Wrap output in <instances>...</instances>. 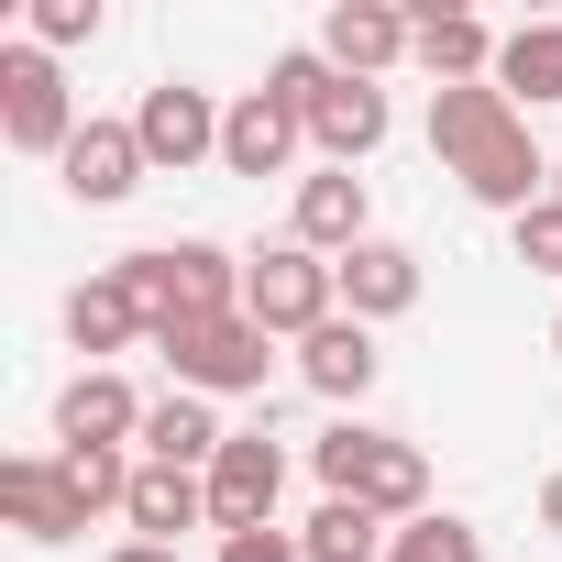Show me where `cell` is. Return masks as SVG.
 Wrapping results in <instances>:
<instances>
[{"instance_id":"1","label":"cell","mask_w":562,"mask_h":562,"mask_svg":"<svg viewBox=\"0 0 562 562\" xmlns=\"http://www.w3.org/2000/svg\"><path fill=\"white\" fill-rule=\"evenodd\" d=\"M430 155H441V177L463 188V199H485V210H540L551 199V155L529 144V111L485 78V89H430Z\"/></svg>"},{"instance_id":"2","label":"cell","mask_w":562,"mask_h":562,"mask_svg":"<svg viewBox=\"0 0 562 562\" xmlns=\"http://www.w3.org/2000/svg\"><path fill=\"white\" fill-rule=\"evenodd\" d=\"M78 133H89V122H78L67 67H56L34 34H12V45H0V144L34 155V166H67V144H78Z\"/></svg>"},{"instance_id":"3","label":"cell","mask_w":562,"mask_h":562,"mask_svg":"<svg viewBox=\"0 0 562 562\" xmlns=\"http://www.w3.org/2000/svg\"><path fill=\"white\" fill-rule=\"evenodd\" d=\"M243 321L276 331V342H310L321 321H342L331 254H310V243H254V254H243Z\"/></svg>"},{"instance_id":"4","label":"cell","mask_w":562,"mask_h":562,"mask_svg":"<svg viewBox=\"0 0 562 562\" xmlns=\"http://www.w3.org/2000/svg\"><path fill=\"white\" fill-rule=\"evenodd\" d=\"M155 353H166V375H177L188 397H254L265 364H276V331H254V321L232 310V321H177V331H155Z\"/></svg>"},{"instance_id":"5","label":"cell","mask_w":562,"mask_h":562,"mask_svg":"<svg viewBox=\"0 0 562 562\" xmlns=\"http://www.w3.org/2000/svg\"><path fill=\"white\" fill-rule=\"evenodd\" d=\"M221 122H232V100H210L199 78H155V89L133 100V133H144V166H155V177L221 166Z\"/></svg>"},{"instance_id":"6","label":"cell","mask_w":562,"mask_h":562,"mask_svg":"<svg viewBox=\"0 0 562 562\" xmlns=\"http://www.w3.org/2000/svg\"><path fill=\"white\" fill-rule=\"evenodd\" d=\"M276 496H288V441L276 430H232L210 463V529H276Z\"/></svg>"},{"instance_id":"7","label":"cell","mask_w":562,"mask_h":562,"mask_svg":"<svg viewBox=\"0 0 562 562\" xmlns=\"http://www.w3.org/2000/svg\"><path fill=\"white\" fill-rule=\"evenodd\" d=\"M288 243H310V254H353V243H375V199H364V177L353 166H310L299 177V199H288Z\"/></svg>"},{"instance_id":"8","label":"cell","mask_w":562,"mask_h":562,"mask_svg":"<svg viewBox=\"0 0 562 562\" xmlns=\"http://www.w3.org/2000/svg\"><path fill=\"white\" fill-rule=\"evenodd\" d=\"M408 45H419V23L397 12V0H331V12H321V56L342 78H375L386 89V67H408Z\"/></svg>"},{"instance_id":"9","label":"cell","mask_w":562,"mask_h":562,"mask_svg":"<svg viewBox=\"0 0 562 562\" xmlns=\"http://www.w3.org/2000/svg\"><path fill=\"white\" fill-rule=\"evenodd\" d=\"M0 518H12L34 551H56V540L89 529V507H78V485H67L56 452H12V463H0Z\"/></svg>"},{"instance_id":"10","label":"cell","mask_w":562,"mask_h":562,"mask_svg":"<svg viewBox=\"0 0 562 562\" xmlns=\"http://www.w3.org/2000/svg\"><path fill=\"white\" fill-rule=\"evenodd\" d=\"M122 441H144V397H133L111 364L67 375V397H56V452H122Z\"/></svg>"},{"instance_id":"11","label":"cell","mask_w":562,"mask_h":562,"mask_svg":"<svg viewBox=\"0 0 562 562\" xmlns=\"http://www.w3.org/2000/svg\"><path fill=\"white\" fill-rule=\"evenodd\" d=\"M56 177H67V199H78V210H122L155 166H144V133H133V122H89V133L67 144V166H56Z\"/></svg>"},{"instance_id":"12","label":"cell","mask_w":562,"mask_h":562,"mask_svg":"<svg viewBox=\"0 0 562 562\" xmlns=\"http://www.w3.org/2000/svg\"><path fill=\"white\" fill-rule=\"evenodd\" d=\"M331 276H342V321H364V331L419 310V254H408V243H386V232H375V243H353Z\"/></svg>"},{"instance_id":"13","label":"cell","mask_w":562,"mask_h":562,"mask_svg":"<svg viewBox=\"0 0 562 562\" xmlns=\"http://www.w3.org/2000/svg\"><path fill=\"white\" fill-rule=\"evenodd\" d=\"M299 144H310V122H299L288 100H265V89H243L232 122H221V166H232V177H288Z\"/></svg>"},{"instance_id":"14","label":"cell","mask_w":562,"mask_h":562,"mask_svg":"<svg viewBox=\"0 0 562 562\" xmlns=\"http://www.w3.org/2000/svg\"><path fill=\"white\" fill-rule=\"evenodd\" d=\"M67 342H78L89 364H111V353H133V342H155V321H144V299L122 288V265H100L89 288H67Z\"/></svg>"},{"instance_id":"15","label":"cell","mask_w":562,"mask_h":562,"mask_svg":"<svg viewBox=\"0 0 562 562\" xmlns=\"http://www.w3.org/2000/svg\"><path fill=\"white\" fill-rule=\"evenodd\" d=\"M408 23H419V45H408V56L430 67V89H485V78H496V45H507L496 23L441 12V0H430V12H408Z\"/></svg>"},{"instance_id":"16","label":"cell","mask_w":562,"mask_h":562,"mask_svg":"<svg viewBox=\"0 0 562 562\" xmlns=\"http://www.w3.org/2000/svg\"><path fill=\"white\" fill-rule=\"evenodd\" d=\"M386 133H397V111H386V89H375V78H331V89H321V111H310L321 166H364Z\"/></svg>"},{"instance_id":"17","label":"cell","mask_w":562,"mask_h":562,"mask_svg":"<svg viewBox=\"0 0 562 562\" xmlns=\"http://www.w3.org/2000/svg\"><path fill=\"white\" fill-rule=\"evenodd\" d=\"M299 375H310V397L364 408V397H375V375H386V353H375V331H364V321H321V331L299 342Z\"/></svg>"},{"instance_id":"18","label":"cell","mask_w":562,"mask_h":562,"mask_svg":"<svg viewBox=\"0 0 562 562\" xmlns=\"http://www.w3.org/2000/svg\"><path fill=\"white\" fill-rule=\"evenodd\" d=\"M221 397H188V386H166L155 408H144V463H177V474H210L221 463Z\"/></svg>"},{"instance_id":"19","label":"cell","mask_w":562,"mask_h":562,"mask_svg":"<svg viewBox=\"0 0 562 562\" xmlns=\"http://www.w3.org/2000/svg\"><path fill=\"white\" fill-rule=\"evenodd\" d=\"M122 518H133V540H188V529H210V474H177V463H133V496H122Z\"/></svg>"},{"instance_id":"20","label":"cell","mask_w":562,"mask_h":562,"mask_svg":"<svg viewBox=\"0 0 562 562\" xmlns=\"http://www.w3.org/2000/svg\"><path fill=\"white\" fill-rule=\"evenodd\" d=\"M353 496L386 518V529H408V518H430V452L419 441H397V430H375V452H364V474H353Z\"/></svg>"},{"instance_id":"21","label":"cell","mask_w":562,"mask_h":562,"mask_svg":"<svg viewBox=\"0 0 562 562\" xmlns=\"http://www.w3.org/2000/svg\"><path fill=\"white\" fill-rule=\"evenodd\" d=\"M496 89H507L518 111H551V100H562V12H551V23H518V34L496 45Z\"/></svg>"},{"instance_id":"22","label":"cell","mask_w":562,"mask_h":562,"mask_svg":"<svg viewBox=\"0 0 562 562\" xmlns=\"http://www.w3.org/2000/svg\"><path fill=\"white\" fill-rule=\"evenodd\" d=\"M386 540H397V529H386L364 496H321V518L299 529V551H310V562H386Z\"/></svg>"},{"instance_id":"23","label":"cell","mask_w":562,"mask_h":562,"mask_svg":"<svg viewBox=\"0 0 562 562\" xmlns=\"http://www.w3.org/2000/svg\"><path fill=\"white\" fill-rule=\"evenodd\" d=\"M166 254H177L188 321H232V310H243V254H221V243H166Z\"/></svg>"},{"instance_id":"24","label":"cell","mask_w":562,"mask_h":562,"mask_svg":"<svg viewBox=\"0 0 562 562\" xmlns=\"http://www.w3.org/2000/svg\"><path fill=\"white\" fill-rule=\"evenodd\" d=\"M386 562H485V529L452 518V507H430V518H408V529L386 540Z\"/></svg>"},{"instance_id":"25","label":"cell","mask_w":562,"mask_h":562,"mask_svg":"<svg viewBox=\"0 0 562 562\" xmlns=\"http://www.w3.org/2000/svg\"><path fill=\"white\" fill-rule=\"evenodd\" d=\"M331 78H342V67H331V56H321V45H288V56H276V67H265V100H288V111H299V122H310V111H321V89H331Z\"/></svg>"},{"instance_id":"26","label":"cell","mask_w":562,"mask_h":562,"mask_svg":"<svg viewBox=\"0 0 562 562\" xmlns=\"http://www.w3.org/2000/svg\"><path fill=\"white\" fill-rule=\"evenodd\" d=\"M364 452H375V419H331V430L310 441V474H321L331 496H353V474H364Z\"/></svg>"},{"instance_id":"27","label":"cell","mask_w":562,"mask_h":562,"mask_svg":"<svg viewBox=\"0 0 562 562\" xmlns=\"http://www.w3.org/2000/svg\"><path fill=\"white\" fill-rule=\"evenodd\" d=\"M100 23H111L100 0H34V12H23V34H34L45 56H67V45H100Z\"/></svg>"},{"instance_id":"28","label":"cell","mask_w":562,"mask_h":562,"mask_svg":"<svg viewBox=\"0 0 562 562\" xmlns=\"http://www.w3.org/2000/svg\"><path fill=\"white\" fill-rule=\"evenodd\" d=\"M56 463H67V485H78L89 518H111V507L133 496V463H122V452H56Z\"/></svg>"},{"instance_id":"29","label":"cell","mask_w":562,"mask_h":562,"mask_svg":"<svg viewBox=\"0 0 562 562\" xmlns=\"http://www.w3.org/2000/svg\"><path fill=\"white\" fill-rule=\"evenodd\" d=\"M507 243H518V265H529V276H562V199L518 210V221H507Z\"/></svg>"},{"instance_id":"30","label":"cell","mask_w":562,"mask_h":562,"mask_svg":"<svg viewBox=\"0 0 562 562\" xmlns=\"http://www.w3.org/2000/svg\"><path fill=\"white\" fill-rule=\"evenodd\" d=\"M221 562H310V551H299V529H232Z\"/></svg>"},{"instance_id":"31","label":"cell","mask_w":562,"mask_h":562,"mask_svg":"<svg viewBox=\"0 0 562 562\" xmlns=\"http://www.w3.org/2000/svg\"><path fill=\"white\" fill-rule=\"evenodd\" d=\"M111 562H188V551H166V540H122Z\"/></svg>"},{"instance_id":"32","label":"cell","mask_w":562,"mask_h":562,"mask_svg":"<svg viewBox=\"0 0 562 562\" xmlns=\"http://www.w3.org/2000/svg\"><path fill=\"white\" fill-rule=\"evenodd\" d=\"M540 529H551V540H562V474H551V485H540Z\"/></svg>"},{"instance_id":"33","label":"cell","mask_w":562,"mask_h":562,"mask_svg":"<svg viewBox=\"0 0 562 562\" xmlns=\"http://www.w3.org/2000/svg\"><path fill=\"white\" fill-rule=\"evenodd\" d=\"M551 364H562V321H551Z\"/></svg>"},{"instance_id":"34","label":"cell","mask_w":562,"mask_h":562,"mask_svg":"<svg viewBox=\"0 0 562 562\" xmlns=\"http://www.w3.org/2000/svg\"><path fill=\"white\" fill-rule=\"evenodd\" d=\"M551 199H562V155H551Z\"/></svg>"}]
</instances>
